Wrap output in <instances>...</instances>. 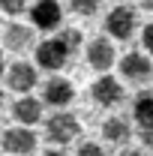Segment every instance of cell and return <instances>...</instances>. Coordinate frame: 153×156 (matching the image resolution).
I'll return each instance as SVG.
<instances>
[{
	"label": "cell",
	"instance_id": "obj_1",
	"mask_svg": "<svg viewBox=\"0 0 153 156\" xmlns=\"http://www.w3.org/2000/svg\"><path fill=\"white\" fill-rule=\"evenodd\" d=\"M78 132H81V123L69 111H54V114L45 120V135H48V141H54V144H69V141L78 138Z\"/></svg>",
	"mask_w": 153,
	"mask_h": 156
},
{
	"label": "cell",
	"instance_id": "obj_2",
	"mask_svg": "<svg viewBox=\"0 0 153 156\" xmlns=\"http://www.w3.org/2000/svg\"><path fill=\"white\" fill-rule=\"evenodd\" d=\"M138 30V15L132 6H114L105 15V33H111V39H132V33Z\"/></svg>",
	"mask_w": 153,
	"mask_h": 156
},
{
	"label": "cell",
	"instance_id": "obj_3",
	"mask_svg": "<svg viewBox=\"0 0 153 156\" xmlns=\"http://www.w3.org/2000/svg\"><path fill=\"white\" fill-rule=\"evenodd\" d=\"M72 57V51L60 42V36L54 39H45V42H39L36 45V63L39 69H48V72H57L66 66V60Z\"/></svg>",
	"mask_w": 153,
	"mask_h": 156
},
{
	"label": "cell",
	"instance_id": "obj_4",
	"mask_svg": "<svg viewBox=\"0 0 153 156\" xmlns=\"http://www.w3.org/2000/svg\"><path fill=\"white\" fill-rule=\"evenodd\" d=\"M120 75L126 78V81H132V84H147L153 78V63L147 54H141V51H129V54H123L120 57Z\"/></svg>",
	"mask_w": 153,
	"mask_h": 156
},
{
	"label": "cell",
	"instance_id": "obj_5",
	"mask_svg": "<svg viewBox=\"0 0 153 156\" xmlns=\"http://www.w3.org/2000/svg\"><path fill=\"white\" fill-rule=\"evenodd\" d=\"M114 60H117V51H114V42L108 36H96L87 42V63H90V69L108 72L114 66Z\"/></svg>",
	"mask_w": 153,
	"mask_h": 156
},
{
	"label": "cell",
	"instance_id": "obj_6",
	"mask_svg": "<svg viewBox=\"0 0 153 156\" xmlns=\"http://www.w3.org/2000/svg\"><path fill=\"white\" fill-rule=\"evenodd\" d=\"M90 96L102 108H114V105L123 102V84L117 78H111V75H99L93 81V87H90Z\"/></svg>",
	"mask_w": 153,
	"mask_h": 156
},
{
	"label": "cell",
	"instance_id": "obj_7",
	"mask_svg": "<svg viewBox=\"0 0 153 156\" xmlns=\"http://www.w3.org/2000/svg\"><path fill=\"white\" fill-rule=\"evenodd\" d=\"M60 18H63V9H60L57 0H36L30 6V21L39 30H57Z\"/></svg>",
	"mask_w": 153,
	"mask_h": 156
},
{
	"label": "cell",
	"instance_id": "obj_8",
	"mask_svg": "<svg viewBox=\"0 0 153 156\" xmlns=\"http://www.w3.org/2000/svg\"><path fill=\"white\" fill-rule=\"evenodd\" d=\"M42 99H45V105H54V108H66L72 99H75V87H72V81H66V78H48L45 81V87H42Z\"/></svg>",
	"mask_w": 153,
	"mask_h": 156
},
{
	"label": "cell",
	"instance_id": "obj_9",
	"mask_svg": "<svg viewBox=\"0 0 153 156\" xmlns=\"http://www.w3.org/2000/svg\"><path fill=\"white\" fill-rule=\"evenodd\" d=\"M3 150L15 156H27L36 150V132L27 129V126H18V129H6L3 132Z\"/></svg>",
	"mask_w": 153,
	"mask_h": 156
},
{
	"label": "cell",
	"instance_id": "obj_10",
	"mask_svg": "<svg viewBox=\"0 0 153 156\" xmlns=\"http://www.w3.org/2000/svg\"><path fill=\"white\" fill-rule=\"evenodd\" d=\"M36 66H30V63H24V60H18V63H12L9 69H6V84L15 90V93H30L33 87H36Z\"/></svg>",
	"mask_w": 153,
	"mask_h": 156
},
{
	"label": "cell",
	"instance_id": "obj_11",
	"mask_svg": "<svg viewBox=\"0 0 153 156\" xmlns=\"http://www.w3.org/2000/svg\"><path fill=\"white\" fill-rule=\"evenodd\" d=\"M3 45L9 51H27L33 45V30L27 24H6L3 27Z\"/></svg>",
	"mask_w": 153,
	"mask_h": 156
},
{
	"label": "cell",
	"instance_id": "obj_12",
	"mask_svg": "<svg viewBox=\"0 0 153 156\" xmlns=\"http://www.w3.org/2000/svg\"><path fill=\"white\" fill-rule=\"evenodd\" d=\"M12 117L18 120L21 126H33V123H39V117H42V105H39V99H33V96L15 99V105H12Z\"/></svg>",
	"mask_w": 153,
	"mask_h": 156
},
{
	"label": "cell",
	"instance_id": "obj_13",
	"mask_svg": "<svg viewBox=\"0 0 153 156\" xmlns=\"http://www.w3.org/2000/svg\"><path fill=\"white\" fill-rule=\"evenodd\" d=\"M102 138L108 141V144H126L129 138H132V129H129V120L126 117H108L105 123H102Z\"/></svg>",
	"mask_w": 153,
	"mask_h": 156
},
{
	"label": "cell",
	"instance_id": "obj_14",
	"mask_svg": "<svg viewBox=\"0 0 153 156\" xmlns=\"http://www.w3.org/2000/svg\"><path fill=\"white\" fill-rule=\"evenodd\" d=\"M132 117L138 126H147V123H153V90L147 87V90H141L138 96L132 99Z\"/></svg>",
	"mask_w": 153,
	"mask_h": 156
},
{
	"label": "cell",
	"instance_id": "obj_15",
	"mask_svg": "<svg viewBox=\"0 0 153 156\" xmlns=\"http://www.w3.org/2000/svg\"><path fill=\"white\" fill-rule=\"evenodd\" d=\"M69 6H72V12L81 15V18H90L99 12V6H102V0H69Z\"/></svg>",
	"mask_w": 153,
	"mask_h": 156
},
{
	"label": "cell",
	"instance_id": "obj_16",
	"mask_svg": "<svg viewBox=\"0 0 153 156\" xmlns=\"http://www.w3.org/2000/svg\"><path fill=\"white\" fill-rule=\"evenodd\" d=\"M60 42H63V45H66V48L75 54L78 48H81V30H75V27H66V30L60 33Z\"/></svg>",
	"mask_w": 153,
	"mask_h": 156
},
{
	"label": "cell",
	"instance_id": "obj_17",
	"mask_svg": "<svg viewBox=\"0 0 153 156\" xmlns=\"http://www.w3.org/2000/svg\"><path fill=\"white\" fill-rule=\"evenodd\" d=\"M0 9L15 18V15H21V12H27V0H0Z\"/></svg>",
	"mask_w": 153,
	"mask_h": 156
},
{
	"label": "cell",
	"instance_id": "obj_18",
	"mask_svg": "<svg viewBox=\"0 0 153 156\" xmlns=\"http://www.w3.org/2000/svg\"><path fill=\"white\" fill-rule=\"evenodd\" d=\"M75 156H105V150H102L96 141H81L78 150H75Z\"/></svg>",
	"mask_w": 153,
	"mask_h": 156
},
{
	"label": "cell",
	"instance_id": "obj_19",
	"mask_svg": "<svg viewBox=\"0 0 153 156\" xmlns=\"http://www.w3.org/2000/svg\"><path fill=\"white\" fill-rule=\"evenodd\" d=\"M141 42H144V51L153 57V24H147V27L141 30Z\"/></svg>",
	"mask_w": 153,
	"mask_h": 156
},
{
	"label": "cell",
	"instance_id": "obj_20",
	"mask_svg": "<svg viewBox=\"0 0 153 156\" xmlns=\"http://www.w3.org/2000/svg\"><path fill=\"white\" fill-rule=\"evenodd\" d=\"M141 144H144L147 150H153V123L141 126Z\"/></svg>",
	"mask_w": 153,
	"mask_h": 156
},
{
	"label": "cell",
	"instance_id": "obj_21",
	"mask_svg": "<svg viewBox=\"0 0 153 156\" xmlns=\"http://www.w3.org/2000/svg\"><path fill=\"white\" fill-rule=\"evenodd\" d=\"M117 156H147V153H144V150H135V147H123Z\"/></svg>",
	"mask_w": 153,
	"mask_h": 156
},
{
	"label": "cell",
	"instance_id": "obj_22",
	"mask_svg": "<svg viewBox=\"0 0 153 156\" xmlns=\"http://www.w3.org/2000/svg\"><path fill=\"white\" fill-rule=\"evenodd\" d=\"M138 9H144V12H153V0H138Z\"/></svg>",
	"mask_w": 153,
	"mask_h": 156
},
{
	"label": "cell",
	"instance_id": "obj_23",
	"mask_svg": "<svg viewBox=\"0 0 153 156\" xmlns=\"http://www.w3.org/2000/svg\"><path fill=\"white\" fill-rule=\"evenodd\" d=\"M42 156H66V153H63V150H45Z\"/></svg>",
	"mask_w": 153,
	"mask_h": 156
},
{
	"label": "cell",
	"instance_id": "obj_24",
	"mask_svg": "<svg viewBox=\"0 0 153 156\" xmlns=\"http://www.w3.org/2000/svg\"><path fill=\"white\" fill-rule=\"evenodd\" d=\"M0 75H6V60H3V51H0Z\"/></svg>",
	"mask_w": 153,
	"mask_h": 156
},
{
	"label": "cell",
	"instance_id": "obj_25",
	"mask_svg": "<svg viewBox=\"0 0 153 156\" xmlns=\"http://www.w3.org/2000/svg\"><path fill=\"white\" fill-rule=\"evenodd\" d=\"M0 108H3V90H0Z\"/></svg>",
	"mask_w": 153,
	"mask_h": 156
}]
</instances>
